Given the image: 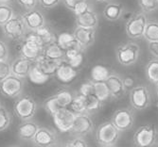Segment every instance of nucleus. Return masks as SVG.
Masks as SVG:
<instances>
[{"label":"nucleus","instance_id":"obj_16","mask_svg":"<svg viewBox=\"0 0 158 147\" xmlns=\"http://www.w3.org/2000/svg\"><path fill=\"white\" fill-rule=\"evenodd\" d=\"M22 19L26 25L27 29L31 31H36L38 28L46 25V18L43 13L35 9L27 10L22 14Z\"/></svg>","mask_w":158,"mask_h":147},{"label":"nucleus","instance_id":"obj_31","mask_svg":"<svg viewBox=\"0 0 158 147\" xmlns=\"http://www.w3.org/2000/svg\"><path fill=\"white\" fill-rule=\"evenodd\" d=\"M143 38H144L148 42H158V21L148 20Z\"/></svg>","mask_w":158,"mask_h":147},{"label":"nucleus","instance_id":"obj_2","mask_svg":"<svg viewBox=\"0 0 158 147\" xmlns=\"http://www.w3.org/2000/svg\"><path fill=\"white\" fill-rule=\"evenodd\" d=\"M141 49L135 42H127L120 43L116 48L117 62L125 67L135 65L139 60Z\"/></svg>","mask_w":158,"mask_h":147},{"label":"nucleus","instance_id":"obj_47","mask_svg":"<svg viewBox=\"0 0 158 147\" xmlns=\"http://www.w3.org/2000/svg\"><path fill=\"white\" fill-rule=\"evenodd\" d=\"M148 50L153 58H158V42H149Z\"/></svg>","mask_w":158,"mask_h":147},{"label":"nucleus","instance_id":"obj_17","mask_svg":"<svg viewBox=\"0 0 158 147\" xmlns=\"http://www.w3.org/2000/svg\"><path fill=\"white\" fill-rule=\"evenodd\" d=\"M55 76L60 82L67 84L72 82L78 76V71L76 68L68 64L64 60L62 61L55 72Z\"/></svg>","mask_w":158,"mask_h":147},{"label":"nucleus","instance_id":"obj_29","mask_svg":"<svg viewBox=\"0 0 158 147\" xmlns=\"http://www.w3.org/2000/svg\"><path fill=\"white\" fill-rule=\"evenodd\" d=\"M37 36L39 37V39L41 40L43 46H47L48 45H50V43L56 42V35L54 33V31L52 30V29L48 26H47L46 25L44 26H42L40 28H38L36 31H34Z\"/></svg>","mask_w":158,"mask_h":147},{"label":"nucleus","instance_id":"obj_20","mask_svg":"<svg viewBox=\"0 0 158 147\" xmlns=\"http://www.w3.org/2000/svg\"><path fill=\"white\" fill-rule=\"evenodd\" d=\"M75 24L77 26L88 27V28H97L98 26V15L93 10H89L84 13L76 16Z\"/></svg>","mask_w":158,"mask_h":147},{"label":"nucleus","instance_id":"obj_36","mask_svg":"<svg viewBox=\"0 0 158 147\" xmlns=\"http://www.w3.org/2000/svg\"><path fill=\"white\" fill-rule=\"evenodd\" d=\"M138 6L144 13H152L158 10V0H137Z\"/></svg>","mask_w":158,"mask_h":147},{"label":"nucleus","instance_id":"obj_44","mask_svg":"<svg viewBox=\"0 0 158 147\" xmlns=\"http://www.w3.org/2000/svg\"><path fill=\"white\" fill-rule=\"evenodd\" d=\"M17 2L26 10H33L38 5V0H17Z\"/></svg>","mask_w":158,"mask_h":147},{"label":"nucleus","instance_id":"obj_23","mask_svg":"<svg viewBox=\"0 0 158 147\" xmlns=\"http://www.w3.org/2000/svg\"><path fill=\"white\" fill-rule=\"evenodd\" d=\"M64 53H65V50H64L58 43L54 42L44 47L42 55L45 56L48 58H50V60L62 62L64 60Z\"/></svg>","mask_w":158,"mask_h":147},{"label":"nucleus","instance_id":"obj_3","mask_svg":"<svg viewBox=\"0 0 158 147\" xmlns=\"http://www.w3.org/2000/svg\"><path fill=\"white\" fill-rule=\"evenodd\" d=\"M121 132L113 125L111 121L100 124L96 130L97 143L103 147H112L117 145L120 139Z\"/></svg>","mask_w":158,"mask_h":147},{"label":"nucleus","instance_id":"obj_7","mask_svg":"<svg viewBox=\"0 0 158 147\" xmlns=\"http://www.w3.org/2000/svg\"><path fill=\"white\" fill-rule=\"evenodd\" d=\"M157 129L152 125H144L139 126L134 134L133 141L138 147H151L157 143Z\"/></svg>","mask_w":158,"mask_h":147},{"label":"nucleus","instance_id":"obj_5","mask_svg":"<svg viewBox=\"0 0 158 147\" xmlns=\"http://www.w3.org/2000/svg\"><path fill=\"white\" fill-rule=\"evenodd\" d=\"M13 110L21 121L31 120L36 114L37 104L31 95L20 94L14 101Z\"/></svg>","mask_w":158,"mask_h":147},{"label":"nucleus","instance_id":"obj_26","mask_svg":"<svg viewBox=\"0 0 158 147\" xmlns=\"http://www.w3.org/2000/svg\"><path fill=\"white\" fill-rule=\"evenodd\" d=\"M112 72L110 69L103 64H96L92 67L91 72H90V80L93 82H98V81H105L107 77L110 76Z\"/></svg>","mask_w":158,"mask_h":147},{"label":"nucleus","instance_id":"obj_50","mask_svg":"<svg viewBox=\"0 0 158 147\" xmlns=\"http://www.w3.org/2000/svg\"><path fill=\"white\" fill-rule=\"evenodd\" d=\"M155 93H156V95L158 97V84L155 85Z\"/></svg>","mask_w":158,"mask_h":147},{"label":"nucleus","instance_id":"obj_8","mask_svg":"<svg viewBox=\"0 0 158 147\" xmlns=\"http://www.w3.org/2000/svg\"><path fill=\"white\" fill-rule=\"evenodd\" d=\"M1 27L5 36L14 42H21L27 35L26 25L22 19V16L17 14H14Z\"/></svg>","mask_w":158,"mask_h":147},{"label":"nucleus","instance_id":"obj_37","mask_svg":"<svg viewBox=\"0 0 158 147\" xmlns=\"http://www.w3.org/2000/svg\"><path fill=\"white\" fill-rule=\"evenodd\" d=\"M11 123V115L9 110L4 107L0 106V132L6 130Z\"/></svg>","mask_w":158,"mask_h":147},{"label":"nucleus","instance_id":"obj_24","mask_svg":"<svg viewBox=\"0 0 158 147\" xmlns=\"http://www.w3.org/2000/svg\"><path fill=\"white\" fill-rule=\"evenodd\" d=\"M27 77L32 83L41 85V84H45L46 82H48L50 78V76L46 74L35 62H33L30 70V73H28Z\"/></svg>","mask_w":158,"mask_h":147},{"label":"nucleus","instance_id":"obj_10","mask_svg":"<svg viewBox=\"0 0 158 147\" xmlns=\"http://www.w3.org/2000/svg\"><path fill=\"white\" fill-rule=\"evenodd\" d=\"M24 80L14 75H10L0 81V93L8 98H16L22 94Z\"/></svg>","mask_w":158,"mask_h":147},{"label":"nucleus","instance_id":"obj_46","mask_svg":"<svg viewBox=\"0 0 158 147\" xmlns=\"http://www.w3.org/2000/svg\"><path fill=\"white\" fill-rule=\"evenodd\" d=\"M9 58V48L5 42L0 40V61H6Z\"/></svg>","mask_w":158,"mask_h":147},{"label":"nucleus","instance_id":"obj_4","mask_svg":"<svg viewBox=\"0 0 158 147\" xmlns=\"http://www.w3.org/2000/svg\"><path fill=\"white\" fill-rule=\"evenodd\" d=\"M129 101L132 109L145 110L152 104V95L149 88L145 84H135L129 91Z\"/></svg>","mask_w":158,"mask_h":147},{"label":"nucleus","instance_id":"obj_42","mask_svg":"<svg viewBox=\"0 0 158 147\" xmlns=\"http://www.w3.org/2000/svg\"><path fill=\"white\" fill-rule=\"evenodd\" d=\"M90 9H91V7H90L89 3L87 2V0H85V1L81 2L80 4H78L76 6V8L73 10V13L75 14V16H79L81 14L84 13L85 11L89 10Z\"/></svg>","mask_w":158,"mask_h":147},{"label":"nucleus","instance_id":"obj_9","mask_svg":"<svg viewBox=\"0 0 158 147\" xmlns=\"http://www.w3.org/2000/svg\"><path fill=\"white\" fill-rule=\"evenodd\" d=\"M135 113L131 108L118 109L111 117V122L121 133L130 130L135 125Z\"/></svg>","mask_w":158,"mask_h":147},{"label":"nucleus","instance_id":"obj_39","mask_svg":"<svg viewBox=\"0 0 158 147\" xmlns=\"http://www.w3.org/2000/svg\"><path fill=\"white\" fill-rule=\"evenodd\" d=\"M64 145L67 147H86L88 146V142L83 139V137L75 136V138L66 141Z\"/></svg>","mask_w":158,"mask_h":147},{"label":"nucleus","instance_id":"obj_6","mask_svg":"<svg viewBox=\"0 0 158 147\" xmlns=\"http://www.w3.org/2000/svg\"><path fill=\"white\" fill-rule=\"evenodd\" d=\"M148 17L146 13L139 11L135 13L129 18L125 24V33L131 40H139L143 38L145 32L146 25L148 22Z\"/></svg>","mask_w":158,"mask_h":147},{"label":"nucleus","instance_id":"obj_15","mask_svg":"<svg viewBox=\"0 0 158 147\" xmlns=\"http://www.w3.org/2000/svg\"><path fill=\"white\" fill-rule=\"evenodd\" d=\"M108 89L110 91L111 99H121L125 96L127 91L123 85L122 77H120L118 74L112 72L110 76L105 80Z\"/></svg>","mask_w":158,"mask_h":147},{"label":"nucleus","instance_id":"obj_33","mask_svg":"<svg viewBox=\"0 0 158 147\" xmlns=\"http://www.w3.org/2000/svg\"><path fill=\"white\" fill-rule=\"evenodd\" d=\"M53 95L56 97V99H57V101H58L61 108H68L71 104V102H72V100H73V97H74L72 93L67 91V90H59Z\"/></svg>","mask_w":158,"mask_h":147},{"label":"nucleus","instance_id":"obj_49","mask_svg":"<svg viewBox=\"0 0 158 147\" xmlns=\"http://www.w3.org/2000/svg\"><path fill=\"white\" fill-rule=\"evenodd\" d=\"M11 0H0V4L1 3H10Z\"/></svg>","mask_w":158,"mask_h":147},{"label":"nucleus","instance_id":"obj_22","mask_svg":"<svg viewBox=\"0 0 158 147\" xmlns=\"http://www.w3.org/2000/svg\"><path fill=\"white\" fill-rule=\"evenodd\" d=\"M124 13V8L120 3L111 2L108 3L103 10V16L107 21L116 22L118 21Z\"/></svg>","mask_w":158,"mask_h":147},{"label":"nucleus","instance_id":"obj_45","mask_svg":"<svg viewBox=\"0 0 158 147\" xmlns=\"http://www.w3.org/2000/svg\"><path fill=\"white\" fill-rule=\"evenodd\" d=\"M122 81H123V85H124V87H125V89H126L127 92L130 91L132 88L135 85V77L130 76V75L123 77H122Z\"/></svg>","mask_w":158,"mask_h":147},{"label":"nucleus","instance_id":"obj_48","mask_svg":"<svg viewBox=\"0 0 158 147\" xmlns=\"http://www.w3.org/2000/svg\"><path fill=\"white\" fill-rule=\"evenodd\" d=\"M62 1H63L65 8H67L71 11H73L78 4H80L81 2L85 1V0H62Z\"/></svg>","mask_w":158,"mask_h":147},{"label":"nucleus","instance_id":"obj_11","mask_svg":"<svg viewBox=\"0 0 158 147\" xmlns=\"http://www.w3.org/2000/svg\"><path fill=\"white\" fill-rule=\"evenodd\" d=\"M53 123L61 133L70 132L73 127L76 113L68 108H61L51 115Z\"/></svg>","mask_w":158,"mask_h":147},{"label":"nucleus","instance_id":"obj_51","mask_svg":"<svg viewBox=\"0 0 158 147\" xmlns=\"http://www.w3.org/2000/svg\"><path fill=\"white\" fill-rule=\"evenodd\" d=\"M96 1H98V2H108L110 0H96Z\"/></svg>","mask_w":158,"mask_h":147},{"label":"nucleus","instance_id":"obj_19","mask_svg":"<svg viewBox=\"0 0 158 147\" xmlns=\"http://www.w3.org/2000/svg\"><path fill=\"white\" fill-rule=\"evenodd\" d=\"M39 127L40 126L38 125V124L31 119L22 121L17 130L18 138L25 141H31Z\"/></svg>","mask_w":158,"mask_h":147},{"label":"nucleus","instance_id":"obj_13","mask_svg":"<svg viewBox=\"0 0 158 147\" xmlns=\"http://www.w3.org/2000/svg\"><path fill=\"white\" fill-rule=\"evenodd\" d=\"M34 145L40 147H49L58 144V135L56 131L48 127H39L32 141Z\"/></svg>","mask_w":158,"mask_h":147},{"label":"nucleus","instance_id":"obj_12","mask_svg":"<svg viewBox=\"0 0 158 147\" xmlns=\"http://www.w3.org/2000/svg\"><path fill=\"white\" fill-rule=\"evenodd\" d=\"M95 128V124L91 118V114L87 112L77 113L73 127L71 129V134L74 136L85 137L91 134Z\"/></svg>","mask_w":158,"mask_h":147},{"label":"nucleus","instance_id":"obj_35","mask_svg":"<svg viewBox=\"0 0 158 147\" xmlns=\"http://www.w3.org/2000/svg\"><path fill=\"white\" fill-rule=\"evenodd\" d=\"M70 109L73 112L77 113H82V112H86L85 111V99L84 96L81 95V94H77L73 97V100L70 104Z\"/></svg>","mask_w":158,"mask_h":147},{"label":"nucleus","instance_id":"obj_34","mask_svg":"<svg viewBox=\"0 0 158 147\" xmlns=\"http://www.w3.org/2000/svg\"><path fill=\"white\" fill-rule=\"evenodd\" d=\"M13 15V9L8 3L0 4V26L5 25Z\"/></svg>","mask_w":158,"mask_h":147},{"label":"nucleus","instance_id":"obj_32","mask_svg":"<svg viewBox=\"0 0 158 147\" xmlns=\"http://www.w3.org/2000/svg\"><path fill=\"white\" fill-rule=\"evenodd\" d=\"M84 99H85V111L89 114L98 111L103 106V103L94 93L84 96Z\"/></svg>","mask_w":158,"mask_h":147},{"label":"nucleus","instance_id":"obj_41","mask_svg":"<svg viewBox=\"0 0 158 147\" xmlns=\"http://www.w3.org/2000/svg\"><path fill=\"white\" fill-rule=\"evenodd\" d=\"M78 93L82 96H87L89 94H92L93 93V81L88 80L82 83L80 87Z\"/></svg>","mask_w":158,"mask_h":147},{"label":"nucleus","instance_id":"obj_38","mask_svg":"<svg viewBox=\"0 0 158 147\" xmlns=\"http://www.w3.org/2000/svg\"><path fill=\"white\" fill-rule=\"evenodd\" d=\"M44 106H45V109L46 111L51 116L53 115L57 110L60 109L61 107L59 105L58 101H57L56 97L52 94L50 97H48V99H46L45 103H44Z\"/></svg>","mask_w":158,"mask_h":147},{"label":"nucleus","instance_id":"obj_30","mask_svg":"<svg viewBox=\"0 0 158 147\" xmlns=\"http://www.w3.org/2000/svg\"><path fill=\"white\" fill-rule=\"evenodd\" d=\"M56 42L64 49V50H67L69 48H72L75 46H78L76 39L73 35V33L70 32H62L60 33L56 38Z\"/></svg>","mask_w":158,"mask_h":147},{"label":"nucleus","instance_id":"obj_21","mask_svg":"<svg viewBox=\"0 0 158 147\" xmlns=\"http://www.w3.org/2000/svg\"><path fill=\"white\" fill-rule=\"evenodd\" d=\"M83 60H84L83 49H81V47L75 46L65 50L64 61L72 67L78 69L82 64Z\"/></svg>","mask_w":158,"mask_h":147},{"label":"nucleus","instance_id":"obj_40","mask_svg":"<svg viewBox=\"0 0 158 147\" xmlns=\"http://www.w3.org/2000/svg\"><path fill=\"white\" fill-rule=\"evenodd\" d=\"M10 75H11L10 63L8 62V60L0 61V81L5 79Z\"/></svg>","mask_w":158,"mask_h":147},{"label":"nucleus","instance_id":"obj_52","mask_svg":"<svg viewBox=\"0 0 158 147\" xmlns=\"http://www.w3.org/2000/svg\"><path fill=\"white\" fill-rule=\"evenodd\" d=\"M0 106H1V101H0Z\"/></svg>","mask_w":158,"mask_h":147},{"label":"nucleus","instance_id":"obj_27","mask_svg":"<svg viewBox=\"0 0 158 147\" xmlns=\"http://www.w3.org/2000/svg\"><path fill=\"white\" fill-rule=\"evenodd\" d=\"M145 76L152 84H158V58H153L147 62L145 66Z\"/></svg>","mask_w":158,"mask_h":147},{"label":"nucleus","instance_id":"obj_28","mask_svg":"<svg viewBox=\"0 0 158 147\" xmlns=\"http://www.w3.org/2000/svg\"><path fill=\"white\" fill-rule=\"evenodd\" d=\"M93 93L102 103H105L111 99L110 91L105 81L93 82Z\"/></svg>","mask_w":158,"mask_h":147},{"label":"nucleus","instance_id":"obj_18","mask_svg":"<svg viewBox=\"0 0 158 147\" xmlns=\"http://www.w3.org/2000/svg\"><path fill=\"white\" fill-rule=\"evenodd\" d=\"M32 63L33 62L20 56L10 63L11 75H14L23 79L27 77L28 73H30V70L32 66Z\"/></svg>","mask_w":158,"mask_h":147},{"label":"nucleus","instance_id":"obj_25","mask_svg":"<svg viewBox=\"0 0 158 147\" xmlns=\"http://www.w3.org/2000/svg\"><path fill=\"white\" fill-rule=\"evenodd\" d=\"M34 62L46 74H48V76L51 77V76L55 75V72H56L57 68H58L61 62L50 60V58H48L45 56L41 55L36 60V62Z\"/></svg>","mask_w":158,"mask_h":147},{"label":"nucleus","instance_id":"obj_43","mask_svg":"<svg viewBox=\"0 0 158 147\" xmlns=\"http://www.w3.org/2000/svg\"><path fill=\"white\" fill-rule=\"evenodd\" d=\"M62 0H38V4L46 10H49V9H53L55 7H57Z\"/></svg>","mask_w":158,"mask_h":147},{"label":"nucleus","instance_id":"obj_14","mask_svg":"<svg viewBox=\"0 0 158 147\" xmlns=\"http://www.w3.org/2000/svg\"><path fill=\"white\" fill-rule=\"evenodd\" d=\"M73 35L76 39L78 46L84 50L85 48H88L93 46V43L95 42L96 29L76 26Z\"/></svg>","mask_w":158,"mask_h":147},{"label":"nucleus","instance_id":"obj_1","mask_svg":"<svg viewBox=\"0 0 158 147\" xmlns=\"http://www.w3.org/2000/svg\"><path fill=\"white\" fill-rule=\"evenodd\" d=\"M44 46L34 31H31L25 36L20 43V56L27 58L30 62H34L42 55Z\"/></svg>","mask_w":158,"mask_h":147}]
</instances>
